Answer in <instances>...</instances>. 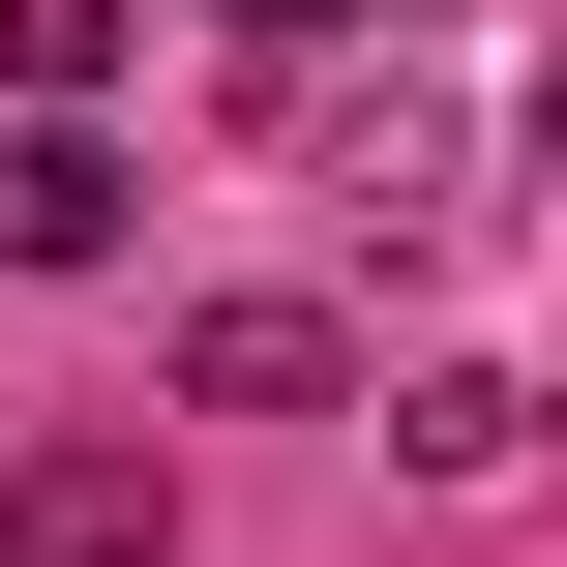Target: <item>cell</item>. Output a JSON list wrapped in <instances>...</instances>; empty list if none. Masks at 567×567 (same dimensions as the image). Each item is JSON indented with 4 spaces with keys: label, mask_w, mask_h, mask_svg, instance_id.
Listing matches in <instances>:
<instances>
[{
    "label": "cell",
    "mask_w": 567,
    "mask_h": 567,
    "mask_svg": "<svg viewBox=\"0 0 567 567\" xmlns=\"http://www.w3.org/2000/svg\"><path fill=\"white\" fill-rule=\"evenodd\" d=\"M0 538L30 567H179V478L150 449H0Z\"/></svg>",
    "instance_id": "1"
},
{
    "label": "cell",
    "mask_w": 567,
    "mask_h": 567,
    "mask_svg": "<svg viewBox=\"0 0 567 567\" xmlns=\"http://www.w3.org/2000/svg\"><path fill=\"white\" fill-rule=\"evenodd\" d=\"M179 389H209V419H329L359 359H329V299H209V329H179Z\"/></svg>",
    "instance_id": "2"
},
{
    "label": "cell",
    "mask_w": 567,
    "mask_h": 567,
    "mask_svg": "<svg viewBox=\"0 0 567 567\" xmlns=\"http://www.w3.org/2000/svg\"><path fill=\"white\" fill-rule=\"evenodd\" d=\"M209 30H239V60H329V30H359V0H209Z\"/></svg>",
    "instance_id": "5"
},
{
    "label": "cell",
    "mask_w": 567,
    "mask_h": 567,
    "mask_svg": "<svg viewBox=\"0 0 567 567\" xmlns=\"http://www.w3.org/2000/svg\"><path fill=\"white\" fill-rule=\"evenodd\" d=\"M0 269H120V150H90V120L0 150Z\"/></svg>",
    "instance_id": "3"
},
{
    "label": "cell",
    "mask_w": 567,
    "mask_h": 567,
    "mask_svg": "<svg viewBox=\"0 0 567 567\" xmlns=\"http://www.w3.org/2000/svg\"><path fill=\"white\" fill-rule=\"evenodd\" d=\"M0 90L60 120V90H120V0H0Z\"/></svg>",
    "instance_id": "4"
}]
</instances>
